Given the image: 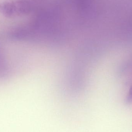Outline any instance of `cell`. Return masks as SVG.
Listing matches in <instances>:
<instances>
[{
  "instance_id": "2",
  "label": "cell",
  "mask_w": 132,
  "mask_h": 132,
  "mask_svg": "<svg viewBox=\"0 0 132 132\" xmlns=\"http://www.w3.org/2000/svg\"><path fill=\"white\" fill-rule=\"evenodd\" d=\"M0 13L7 18L15 16L13 2H5L0 3Z\"/></svg>"
},
{
  "instance_id": "1",
  "label": "cell",
  "mask_w": 132,
  "mask_h": 132,
  "mask_svg": "<svg viewBox=\"0 0 132 132\" xmlns=\"http://www.w3.org/2000/svg\"><path fill=\"white\" fill-rule=\"evenodd\" d=\"M15 15H23L30 12L31 5L28 1L19 0L13 2Z\"/></svg>"
},
{
  "instance_id": "3",
  "label": "cell",
  "mask_w": 132,
  "mask_h": 132,
  "mask_svg": "<svg viewBox=\"0 0 132 132\" xmlns=\"http://www.w3.org/2000/svg\"><path fill=\"white\" fill-rule=\"evenodd\" d=\"M127 100L128 103L132 102V87L130 88Z\"/></svg>"
}]
</instances>
